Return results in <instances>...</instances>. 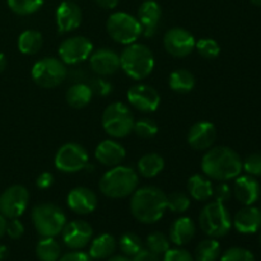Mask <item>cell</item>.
Returning a JSON list of instances; mask_svg holds the SVG:
<instances>
[{
  "mask_svg": "<svg viewBox=\"0 0 261 261\" xmlns=\"http://www.w3.org/2000/svg\"><path fill=\"white\" fill-rule=\"evenodd\" d=\"M201 171L211 180H234L242 172V160L232 148L212 147L203 155Z\"/></svg>",
  "mask_w": 261,
  "mask_h": 261,
  "instance_id": "1",
  "label": "cell"
},
{
  "mask_svg": "<svg viewBox=\"0 0 261 261\" xmlns=\"http://www.w3.org/2000/svg\"><path fill=\"white\" fill-rule=\"evenodd\" d=\"M167 211V195L155 186H143L133 193L130 212L138 222L153 224L161 221Z\"/></svg>",
  "mask_w": 261,
  "mask_h": 261,
  "instance_id": "2",
  "label": "cell"
},
{
  "mask_svg": "<svg viewBox=\"0 0 261 261\" xmlns=\"http://www.w3.org/2000/svg\"><path fill=\"white\" fill-rule=\"evenodd\" d=\"M139 185V176L127 166H115L103 173L98 184L99 191L110 199H124L133 195Z\"/></svg>",
  "mask_w": 261,
  "mask_h": 261,
  "instance_id": "3",
  "label": "cell"
},
{
  "mask_svg": "<svg viewBox=\"0 0 261 261\" xmlns=\"http://www.w3.org/2000/svg\"><path fill=\"white\" fill-rule=\"evenodd\" d=\"M154 55L148 46L143 43L127 45L120 54V68L134 81H143L152 74L154 69Z\"/></svg>",
  "mask_w": 261,
  "mask_h": 261,
  "instance_id": "4",
  "label": "cell"
},
{
  "mask_svg": "<svg viewBox=\"0 0 261 261\" xmlns=\"http://www.w3.org/2000/svg\"><path fill=\"white\" fill-rule=\"evenodd\" d=\"M199 226L206 236L212 239L224 237L232 228V218L223 203H208L199 214Z\"/></svg>",
  "mask_w": 261,
  "mask_h": 261,
  "instance_id": "5",
  "label": "cell"
},
{
  "mask_svg": "<svg viewBox=\"0 0 261 261\" xmlns=\"http://www.w3.org/2000/svg\"><path fill=\"white\" fill-rule=\"evenodd\" d=\"M35 229L41 237H56L66 224V216L60 206L53 203L36 205L31 213Z\"/></svg>",
  "mask_w": 261,
  "mask_h": 261,
  "instance_id": "6",
  "label": "cell"
},
{
  "mask_svg": "<svg viewBox=\"0 0 261 261\" xmlns=\"http://www.w3.org/2000/svg\"><path fill=\"white\" fill-rule=\"evenodd\" d=\"M102 127L112 138H125L133 132L134 116L129 107L122 102H114L102 114Z\"/></svg>",
  "mask_w": 261,
  "mask_h": 261,
  "instance_id": "7",
  "label": "cell"
},
{
  "mask_svg": "<svg viewBox=\"0 0 261 261\" xmlns=\"http://www.w3.org/2000/svg\"><path fill=\"white\" fill-rule=\"evenodd\" d=\"M106 30L115 42L125 46L137 42L140 35H143L138 18L126 12H116L110 15L106 22Z\"/></svg>",
  "mask_w": 261,
  "mask_h": 261,
  "instance_id": "8",
  "label": "cell"
},
{
  "mask_svg": "<svg viewBox=\"0 0 261 261\" xmlns=\"http://www.w3.org/2000/svg\"><path fill=\"white\" fill-rule=\"evenodd\" d=\"M31 76L38 87L51 89L60 86L68 78V69L60 59L50 56L35 63L31 70Z\"/></svg>",
  "mask_w": 261,
  "mask_h": 261,
  "instance_id": "9",
  "label": "cell"
},
{
  "mask_svg": "<svg viewBox=\"0 0 261 261\" xmlns=\"http://www.w3.org/2000/svg\"><path fill=\"white\" fill-rule=\"evenodd\" d=\"M88 162L89 157L86 148L73 142L61 145L54 160L56 170L64 173H76L83 171Z\"/></svg>",
  "mask_w": 261,
  "mask_h": 261,
  "instance_id": "10",
  "label": "cell"
},
{
  "mask_svg": "<svg viewBox=\"0 0 261 261\" xmlns=\"http://www.w3.org/2000/svg\"><path fill=\"white\" fill-rule=\"evenodd\" d=\"M30 203V193L23 185L9 186L0 195V214L5 219H15L23 216Z\"/></svg>",
  "mask_w": 261,
  "mask_h": 261,
  "instance_id": "11",
  "label": "cell"
},
{
  "mask_svg": "<svg viewBox=\"0 0 261 261\" xmlns=\"http://www.w3.org/2000/svg\"><path fill=\"white\" fill-rule=\"evenodd\" d=\"M58 53L65 65H76L89 59L93 53V43L84 36H73L60 43Z\"/></svg>",
  "mask_w": 261,
  "mask_h": 261,
  "instance_id": "12",
  "label": "cell"
},
{
  "mask_svg": "<svg viewBox=\"0 0 261 261\" xmlns=\"http://www.w3.org/2000/svg\"><path fill=\"white\" fill-rule=\"evenodd\" d=\"M195 37L181 27H173L163 36V46L173 58H186L195 50Z\"/></svg>",
  "mask_w": 261,
  "mask_h": 261,
  "instance_id": "13",
  "label": "cell"
},
{
  "mask_svg": "<svg viewBox=\"0 0 261 261\" xmlns=\"http://www.w3.org/2000/svg\"><path fill=\"white\" fill-rule=\"evenodd\" d=\"M126 96L129 103L140 112H154L161 103L160 93L149 84L139 83L130 87Z\"/></svg>",
  "mask_w": 261,
  "mask_h": 261,
  "instance_id": "14",
  "label": "cell"
},
{
  "mask_svg": "<svg viewBox=\"0 0 261 261\" xmlns=\"http://www.w3.org/2000/svg\"><path fill=\"white\" fill-rule=\"evenodd\" d=\"M63 241L69 249L82 250L92 241L93 237V229L92 226L86 221L75 219L64 226L61 231Z\"/></svg>",
  "mask_w": 261,
  "mask_h": 261,
  "instance_id": "15",
  "label": "cell"
},
{
  "mask_svg": "<svg viewBox=\"0 0 261 261\" xmlns=\"http://www.w3.org/2000/svg\"><path fill=\"white\" fill-rule=\"evenodd\" d=\"M56 25L60 33H69L75 31L82 24L83 14L82 9L73 0H64L56 8Z\"/></svg>",
  "mask_w": 261,
  "mask_h": 261,
  "instance_id": "16",
  "label": "cell"
},
{
  "mask_svg": "<svg viewBox=\"0 0 261 261\" xmlns=\"http://www.w3.org/2000/svg\"><path fill=\"white\" fill-rule=\"evenodd\" d=\"M89 66L98 76L112 75L120 69V55L111 48H98L89 56Z\"/></svg>",
  "mask_w": 261,
  "mask_h": 261,
  "instance_id": "17",
  "label": "cell"
},
{
  "mask_svg": "<svg viewBox=\"0 0 261 261\" xmlns=\"http://www.w3.org/2000/svg\"><path fill=\"white\" fill-rule=\"evenodd\" d=\"M69 209L79 216H86L91 214L96 211L98 205V199L93 190L84 186H78L70 190L66 198Z\"/></svg>",
  "mask_w": 261,
  "mask_h": 261,
  "instance_id": "18",
  "label": "cell"
},
{
  "mask_svg": "<svg viewBox=\"0 0 261 261\" xmlns=\"http://www.w3.org/2000/svg\"><path fill=\"white\" fill-rule=\"evenodd\" d=\"M217 139V129L212 122L199 121L190 127L188 133V143L193 149L205 152L213 147Z\"/></svg>",
  "mask_w": 261,
  "mask_h": 261,
  "instance_id": "19",
  "label": "cell"
},
{
  "mask_svg": "<svg viewBox=\"0 0 261 261\" xmlns=\"http://www.w3.org/2000/svg\"><path fill=\"white\" fill-rule=\"evenodd\" d=\"M137 18L142 25L143 35L148 38L153 37L157 33L162 18V8L154 0H145L138 9Z\"/></svg>",
  "mask_w": 261,
  "mask_h": 261,
  "instance_id": "20",
  "label": "cell"
},
{
  "mask_svg": "<svg viewBox=\"0 0 261 261\" xmlns=\"http://www.w3.org/2000/svg\"><path fill=\"white\" fill-rule=\"evenodd\" d=\"M232 193H233L237 201L244 204L245 206L254 205V204L259 200L261 188L256 178L252 177V176H237V177L234 178Z\"/></svg>",
  "mask_w": 261,
  "mask_h": 261,
  "instance_id": "21",
  "label": "cell"
},
{
  "mask_svg": "<svg viewBox=\"0 0 261 261\" xmlns=\"http://www.w3.org/2000/svg\"><path fill=\"white\" fill-rule=\"evenodd\" d=\"M94 157L101 165L106 167H115L124 162L126 157V150L124 145L114 139L102 140L94 150Z\"/></svg>",
  "mask_w": 261,
  "mask_h": 261,
  "instance_id": "22",
  "label": "cell"
},
{
  "mask_svg": "<svg viewBox=\"0 0 261 261\" xmlns=\"http://www.w3.org/2000/svg\"><path fill=\"white\" fill-rule=\"evenodd\" d=\"M232 226L240 233H256L261 228V209L254 205H246L240 209L232 219Z\"/></svg>",
  "mask_w": 261,
  "mask_h": 261,
  "instance_id": "23",
  "label": "cell"
},
{
  "mask_svg": "<svg viewBox=\"0 0 261 261\" xmlns=\"http://www.w3.org/2000/svg\"><path fill=\"white\" fill-rule=\"evenodd\" d=\"M196 232L195 223L189 217H180L170 227V241L176 246L181 247L188 245L194 239Z\"/></svg>",
  "mask_w": 261,
  "mask_h": 261,
  "instance_id": "24",
  "label": "cell"
},
{
  "mask_svg": "<svg viewBox=\"0 0 261 261\" xmlns=\"http://www.w3.org/2000/svg\"><path fill=\"white\" fill-rule=\"evenodd\" d=\"M117 242L115 237L110 233H102L91 241L89 256L93 260L109 259L116 251Z\"/></svg>",
  "mask_w": 261,
  "mask_h": 261,
  "instance_id": "25",
  "label": "cell"
},
{
  "mask_svg": "<svg viewBox=\"0 0 261 261\" xmlns=\"http://www.w3.org/2000/svg\"><path fill=\"white\" fill-rule=\"evenodd\" d=\"M213 184L205 175H193L188 180L189 195L196 201H208L213 196Z\"/></svg>",
  "mask_w": 261,
  "mask_h": 261,
  "instance_id": "26",
  "label": "cell"
},
{
  "mask_svg": "<svg viewBox=\"0 0 261 261\" xmlns=\"http://www.w3.org/2000/svg\"><path fill=\"white\" fill-rule=\"evenodd\" d=\"M92 97L93 93L87 83H74L73 86L69 87L65 93V99L69 106L76 110L88 106L92 101Z\"/></svg>",
  "mask_w": 261,
  "mask_h": 261,
  "instance_id": "27",
  "label": "cell"
},
{
  "mask_svg": "<svg viewBox=\"0 0 261 261\" xmlns=\"http://www.w3.org/2000/svg\"><path fill=\"white\" fill-rule=\"evenodd\" d=\"M168 86L176 93H189L195 87V76L188 69H176L170 74Z\"/></svg>",
  "mask_w": 261,
  "mask_h": 261,
  "instance_id": "28",
  "label": "cell"
},
{
  "mask_svg": "<svg viewBox=\"0 0 261 261\" xmlns=\"http://www.w3.org/2000/svg\"><path fill=\"white\" fill-rule=\"evenodd\" d=\"M165 168V160L157 153H148L138 161V173L145 178H153Z\"/></svg>",
  "mask_w": 261,
  "mask_h": 261,
  "instance_id": "29",
  "label": "cell"
},
{
  "mask_svg": "<svg viewBox=\"0 0 261 261\" xmlns=\"http://www.w3.org/2000/svg\"><path fill=\"white\" fill-rule=\"evenodd\" d=\"M42 33L36 30H25L18 37V48L24 55H35L42 48Z\"/></svg>",
  "mask_w": 261,
  "mask_h": 261,
  "instance_id": "30",
  "label": "cell"
},
{
  "mask_svg": "<svg viewBox=\"0 0 261 261\" xmlns=\"http://www.w3.org/2000/svg\"><path fill=\"white\" fill-rule=\"evenodd\" d=\"M36 256L40 261H58L61 256L60 244L55 237H42L36 245Z\"/></svg>",
  "mask_w": 261,
  "mask_h": 261,
  "instance_id": "31",
  "label": "cell"
},
{
  "mask_svg": "<svg viewBox=\"0 0 261 261\" xmlns=\"http://www.w3.org/2000/svg\"><path fill=\"white\" fill-rule=\"evenodd\" d=\"M221 256V245L217 239L203 240L195 249V256L194 260L196 261H217Z\"/></svg>",
  "mask_w": 261,
  "mask_h": 261,
  "instance_id": "32",
  "label": "cell"
},
{
  "mask_svg": "<svg viewBox=\"0 0 261 261\" xmlns=\"http://www.w3.org/2000/svg\"><path fill=\"white\" fill-rule=\"evenodd\" d=\"M8 7L17 15H31L41 9L45 0H7Z\"/></svg>",
  "mask_w": 261,
  "mask_h": 261,
  "instance_id": "33",
  "label": "cell"
},
{
  "mask_svg": "<svg viewBox=\"0 0 261 261\" xmlns=\"http://www.w3.org/2000/svg\"><path fill=\"white\" fill-rule=\"evenodd\" d=\"M120 250L127 257H133L143 249L142 239L134 232H126L120 237Z\"/></svg>",
  "mask_w": 261,
  "mask_h": 261,
  "instance_id": "34",
  "label": "cell"
},
{
  "mask_svg": "<svg viewBox=\"0 0 261 261\" xmlns=\"http://www.w3.org/2000/svg\"><path fill=\"white\" fill-rule=\"evenodd\" d=\"M191 199L182 191H173L167 195V209L175 214H184L189 211Z\"/></svg>",
  "mask_w": 261,
  "mask_h": 261,
  "instance_id": "35",
  "label": "cell"
},
{
  "mask_svg": "<svg viewBox=\"0 0 261 261\" xmlns=\"http://www.w3.org/2000/svg\"><path fill=\"white\" fill-rule=\"evenodd\" d=\"M195 50L198 51L201 58L213 60V59L218 58L219 54H221V46L214 38L204 37L201 40L196 41Z\"/></svg>",
  "mask_w": 261,
  "mask_h": 261,
  "instance_id": "36",
  "label": "cell"
},
{
  "mask_svg": "<svg viewBox=\"0 0 261 261\" xmlns=\"http://www.w3.org/2000/svg\"><path fill=\"white\" fill-rule=\"evenodd\" d=\"M170 239L166 236L162 232H153L149 236L147 237V241H145V245H147V249L150 250L152 252L157 255H165L170 247Z\"/></svg>",
  "mask_w": 261,
  "mask_h": 261,
  "instance_id": "37",
  "label": "cell"
},
{
  "mask_svg": "<svg viewBox=\"0 0 261 261\" xmlns=\"http://www.w3.org/2000/svg\"><path fill=\"white\" fill-rule=\"evenodd\" d=\"M133 132L137 134V137L142 138V139H150V138L157 135L158 125L154 120L143 117V119H139L134 122Z\"/></svg>",
  "mask_w": 261,
  "mask_h": 261,
  "instance_id": "38",
  "label": "cell"
},
{
  "mask_svg": "<svg viewBox=\"0 0 261 261\" xmlns=\"http://www.w3.org/2000/svg\"><path fill=\"white\" fill-rule=\"evenodd\" d=\"M221 261H255V256L250 250L234 246L223 252Z\"/></svg>",
  "mask_w": 261,
  "mask_h": 261,
  "instance_id": "39",
  "label": "cell"
},
{
  "mask_svg": "<svg viewBox=\"0 0 261 261\" xmlns=\"http://www.w3.org/2000/svg\"><path fill=\"white\" fill-rule=\"evenodd\" d=\"M87 84H88L89 88H91L93 96L96 94V96L99 97H106L112 92V84L110 83L109 81H106L103 76L91 78L87 82Z\"/></svg>",
  "mask_w": 261,
  "mask_h": 261,
  "instance_id": "40",
  "label": "cell"
},
{
  "mask_svg": "<svg viewBox=\"0 0 261 261\" xmlns=\"http://www.w3.org/2000/svg\"><path fill=\"white\" fill-rule=\"evenodd\" d=\"M242 170L252 177L261 176V153H252L242 161Z\"/></svg>",
  "mask_w": 261,
  "mask_h": 261,
  "instance_id": "41",
  "label": "cell"
},
{
  "mask_svg": "<svg viewBox=\"0 0 261 261\" xmlns=\"http://www.w3.org/2000/svg\"><path fill=\"white\" fill-rule=\"evenodd\" d=\"M232 195H233L232 188L226 181H222L221 184H218L217 188L213 190V196L216 198V201H219V203L226 204L232 198Z\"/></svg>",
  "mask_w": 261,
  "mask_h": 261,
  "instance_id": "42",
  "label": "cell"
},
{
  "mask_svg": "<svg viewBox=\"0 0 261 261\" xmlns=\"http://www.w3.org/2000/svg\"><path fill=\"white\" fill-rule=\"evenodd\" d=\"M5 233L12 240H19L24 234V226L18 218L9 219V222H7Z\"/></svg>",
  "mask_w": 261,
  "mask_h": 261,
  "instance_id": "43",
  "label": "cell"
},
{
  "mask_svg": "<svg viewBox=\"0 0 261 261\" xmlns=\"http://www.w3.org/2000/svg\"><path fill=\"white\" fill-rule=\"evenodd\" d=\"M162 261H195L185 249H170L163 255Z\"/></svg>",
  "mask_w": 261,
  "mask_h": 261,
  "instance_id": "44",
  "label": "cell"
},
{
  "mask_svg": "<svg viewBox=\"0 0 261 261\" xmlns=\"http://www.w3.org/2000/svg\"><path fill=\"white\" fill-rule=\"evenodd\" d=\"M58 261H92V257L86 252L81 250H73L71 252H68L64 256H60Z\"/></svg>",
  "mask_w": 261,
  "mask_h": 261,
  "instance_id": "45",
  "label": "cell"
},
{
  "mask_svg": "<svg viewBox=\"0 0 261 261\" xmlns=\"http://www.w3.org/2000/svg\"><path fill=\"white\" fill-rule=\"evenodd\" d=\"M68 78L74 83H87L89 81L86 71L81 68H74L70 71L68 70Z\"/></svg>",
  "mask_w": 261,
  "mask_h": 261,
  "instance_id": "46",
  "label": "cell"
},
{
  "mask_svg": "<svg viewBox=\"0 0 261 261\" xmlns=\"http://www.w3.org/2000/svg\"><path fill=\"white\" fill-rule=\"evenodd\" d=\"M54 184V175L51 172H42L36 180V186L41 190H46V189L51 188Z\"/></svg>",
  "mask_w": 261,
  "mask_h": 261,
  "instance_id": "47",
  "label": "cell"
},
{
  "mask_svg": "<svg viewBox=\"0 0 261 261\" xmlns=\"http://www.w3.org/2000/svg\"><path fill=\"white\" fill-rule=\"evenodd\" d=\"M132 261H161L160 255L154 254L148 249H142L137 255L133 256Z\"/></svg>",
  "mask_w": 261,
  "mask_h": 261,
  "instance_id": "48",
  "label": "cell"
},
{
  "mask_svg": "<svg viewBox=\"0 0 261 261\" xmlns=\"http://www.w3.org/2000/svg\"><path fill=\"white\" fill-rule=\"evenodd\" d=\"M98 7L103 8V9H115L119 5L120 0H94Z\"/></svg>",
  "mask_w": 261,
  "mask_h": 261,
  "instance_id": "49",
  "label": "cell"
},
{
  "mask_svg": "<svg viewBox=\"0 0 261 261\" xmlns=\"http://www.w3.org/2000/svg\"><path fill=\"white\" fill-rule=\"evenodd\" d=\"M5 228H7V219L0 214V239L5 234Z\"/></svg>",
  "mask_w": 261,
  "mask_h": 261,
  "instance_id": "50",
  "label": "cell"
},
{
  "mask_svg": "<svg viewBox=\"0 0 261 261\" xmlns=\"http://www.w3.org/2000/svg\"><path fill=\"white\" fill-rule=\"evenodd\" d=\"M107 261H132V259H129L125 255H115V256H110Z\"/></svg>",
  "mask_w": 261,
  "mask_h": 261,
  "instance_id": "51",
  "label": "cell"
},
{
  "mask_svg": "<svg viewBox=\"0 0 261 261\" xmlns=\"http://www.w3.org/2000/svg\"><path fill=\"white\" fill-rule=\"evenodd\" d=\"M5 68H7V58H5L4 54L0 53V73H3Z\"/></svg>",
  "mask_w": 261,
  "mask_h": 261,
  "instance_id": "52",
  "label": "cell"
},
{
  "mask_svg": "<svg viewBox=\"0 0 261 261\" xmlns=\"http://www.w3.org/2000/svg\"><path fill=\"white\" fill-rule=\"evenodd\" d=\"M8 256V249L7 246H4V245H2L0 246V260L5 259V257Z\"/></svg>",
  "mask_w": 261,
  "mask_h": 261,
  "instance_id": "53",
  "label": "cell"
},
{
  "mask_svg": "<svg viewBox=\"0 0 261 261\" xmlns=\"http://www.w3.org/2000/svg\"><path fill=\"white\" fill-rule=\"evenodd\" d=\"M250 2L254 5H256V7H261V0H250Z\"/></svg>",
  "mask_w": 261,
  "mask_h": 261,
  "instance_id": "54",
  "label": "cell"
},
{
  "mask_svg": "<svg viewBox=\"0 0 261 261\" xmlns=\"http://www.w3.org/2000/svg\"><path fill=\"white\" fill-rule=\"evenodd\" d=\"M259 239H260V245H261V228H260V236H259Z\"/></svg>",
  "mask_w": 261,
  "mask_h": 261,
  "instance_id": "55",
  "label": "cell"
},
{
  "mask_svg": "<svg viewBox=\"0 0 261 261\" xmlns=\"http://www.w3.org/2000/svg\"><path fill=\"white\" fill-rule=\"evenodd\" d=\"M0 261H2V260H0Z\"/></svg>",
  "mask_w": 261,
  "mask_h": 261,
  "instance_id": "56",
  "label": "cell"
}]
</instances>
